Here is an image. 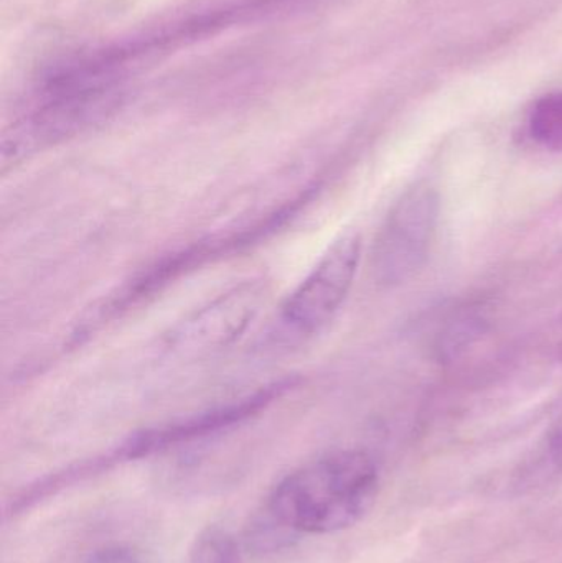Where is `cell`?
Masks as SVG:
<instances>
[{"label": "cell", "mask_w": 562, "mask_h": 563, "mask_svg": "<svg viewBox=\"0 0 562 563\" xmlns=\"http://www.w3.org/2000/svg\"><path fill=\"white\" fill-rule=\"evenodd\" d=\"M439 213V191L429 181H418L396 200L373 246V276L379 285L401 287L421 273L434 243Z\"/></svg>", "instance_id": "obj_2"}, {"label": "cell", "mask_w": 562, "mask_h": 563, "mask_svg": "<svg viewBox=\"0 0 562 563\" xmlns=\"http://www.w3.org/2000/svg\"><path fill=\"white\" fill-rule=\"evenodd\" d=\"M481 317L472 313L459 314L455 320L445 327L444 333L439 336V353L444 356H454L459 350L467 346L475 334L481 333Z\"/></svg>", "instance_id": "obj_8"}, {"label": "cell", "mask_w": 562, "mask_h": 563, "mask_svg": "<svg viewBox=\"0 0 562 563\" xmlns=\"http://www.w3.org/2000/svg\"><path fill=\"white\" fill-rule=\"evenodd\" d=\"M266 297V282H243L180 321L165 336V347L185 357L217 353L247 330Z\"/></svg>", "instance_id": "obj_4"}, {"label": "cell", "mask_w": 562, "mask_h": 563, "mask_svg": "<svg viewBox=\"0 0 562 563\" xmlns=\"http://www.w3.org/2000/svg\"><path fill=\"white\" fill-rule=\"evenodd\" d=\"M290 386H293L290 380L276 383L257 390L253 396L238 400V402L227 404V406L217 407V409L207 410V412L197 413V416L157 427V429L144 430V432L131 437L118 452H114V455L106 460L109 463L112 460L142 459V456L164 452V450L180 445V443L194 442V440L203 439L211 433L240 426L241 422H246L251 417L266 410V407L279 399Z\"/></svg>", "instance_id": "obj_5"}, {"label": "cell", "mask_w": 562, "mask_h": 563, "mask_svg": "<svg viewBox=\"0 0 562 563\" xmlns=\"http://www.w3.org/2000/svg\"><path fill=\"white\" fill-rule=\"evenodd\" d=\"M547 453L550 456L551 465L558 472H562V412L548 433Z\"/></svg>", "instance_id": "obj_10"}, {"label": "cell", "mask_w": 562, "mask_h": 563, "mask_svg": "<svg viewBox=\"0 0 562 563\" xmlns=\"http://www.w3.org/2000/svg\"><path fill=\"white\" fill-rule=\"evenodd\" d=\"M85 563H141L135 558L134 552L119 545L112 548H104L101 551H96L95 554L89 555L88 561Z\"/></svg>", "instance_id": "obj_9"}, {"label": "cell", "mask_w": 562, "mask_h": 563, "mask_svg": "<svg viewBox=\"0 0 562 563\" xmlns=\"http://www.w3.org/2000/svg\"><path fill=\"white\" fill-rule=\"evenodd\" d=\"M525 137L541 151L562 154V89L540 96L528 109Z\"/></svg>", "instance_id": "obj_6"}, {"label": "cell", "mask_w": 562, "mask_h": 563, "mask_svg": "<svg viewBox=\"0 0 562 563\" xmlns=\"http://www.w3.org/2000/svg\"><path fill=\"white\" fill-rule=\"evenodd\" d=\"M187 563H243L240 545L223 529H207L195 541Z\"/></svg>", "instance_id": "obj_7"}, {"label": "cell", "mask_w": 562, "mask_h": 563, "mask_svg": "<svg viewBox=\"0 0 562 563\" xmlns=\"http://www.w3.org/2000/svg\"><path fill=\"white\" fill-rule=\"evenodd\" d=\"M362 261V236L342 234L284 303V327L300 336L319 333L345 303Z\"/></svg>", "instance_id": "obj_3"}, {"label": "cell", "mask_w": 562, "mask_h": 563, "mask_svg": "<svg viewBox=\"0 0 562 563\" xmlns=\"http://www.w3.org/2000/svg\"><path fill=\"white\" fill-rule=\"evenodd\" d=\"M379 470L363 450L326 453L280 479L269 512L283 528L333 534L359 525L375 506Z\"/></svg>", "instance_id": "obj_1"}]
</instances>
